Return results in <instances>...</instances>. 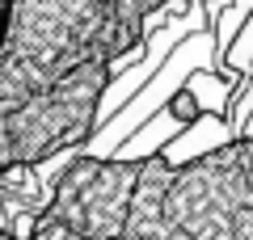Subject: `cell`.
I'll return each mask as SVG.
<instances>
[{
    "label": "cell",
    "mask_w": 253,
    "mask_h": 240,
    "mask_svg": "<svg viewBox=\"0 0 253 240\" xmlns=\"http://www.w3.org/2000/svg\"><path fill=\"white\" fill-rule=\"evenodd\" d=\"M9 4H13V0H9Z\"/></svg>",
    "instance_id": "obj_1"
}]
</instances>
